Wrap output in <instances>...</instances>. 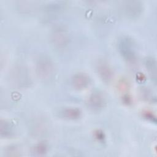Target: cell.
Returning a JSON list of instances; mask_svg holds the SVG:
<instances>
[{"instance_id":"obj_10","label":"cell","mask_w":157,"mask_h":157,"mask_svg":"<svg viewBox=\"0 0 157 157\" xmlns=\"http://www.w3.org/2000/svg\"><path fill=\"white\" fill-rule=\"evenodd\" d=\"M59 115L62 118L67 120H77L81 116V111L77 107H67L62 109L59 112Z\"/></svg>"},{"instance_id":"obj_9","label":"cell","mask_w":157,"mask_h":157,"mask_svg":"<svg viewBox=\"0 0 157 157\" xmlns=\"http://www.w3.org/2000/svg\"><path fill=\"white\" fill-rule=\"evenodd\" d=\"M18 11L23 13H31L37 11L40 7V2L32 1H18L15 2Z\"/></svg>"},{"instance_id":"obj_15","label":"cell","mask_w":157,"mask_h":157,"mask_svg":"<svg viewBox=\"0 0 157 157\" xmlns=\"http://www.w3.org/2000/svg\"><path fill=\"white\" fill-rule=\"evenodd\" d=\"M144 117L145 118H147V119H148V120H150V121H153L154 123L156 122V117L151 112L147 111V112H144Z\"/></svg>"},{"instance_id":"obj_1","label":"cell","mask_w":157,"mask_h":157,"mask_svg":"<svg viewBox=\"0 0 157 157\" xmlns=\"http://www.w3.org/2000/svg\"><path fill=\"white\" fill-rule=\"evenodd\" d=\"M35 71L40 80L43 82L51 80L55 74V66L52 58L46 55L39 56L36 61Z\"/></svg>"},{"instance_id":"obj_5","label":"cell","mask_w":157,"mask_h":157,"mask_svg":"<svg viewBox=\"0 0 157 157\" xmlns=\"http://www.w3.org/2000/svg\"><path fill=\"white\" fill-rule=\"evenodd\" d=\"M144 6L142 1L139 0L125 1L122 2L123 13L131 19L138 18L142 14Z\"/></svg>"},{"instance_id":"obj_14","label":"cell","mask_w":157,"mask_h":157,"mask_svg":"<svg viewBox=\"0 0 157 157\" xmlns=\"http://www.w3.org/2000/svg\"><path fill=\"white\" fill-rule=\"evenodd\" d=\"M47 147L45 144L40 143L35 145L33 148V152L38 156L44 155L47 153Z\"/></svg>"},{"instance_id":"obj_13","label":"cell","mask_w":157,"mask_h":157,"mask_svg":"<svg viewBox=\"0 0 157 157\" xmlns=\"http://www.w3.org/2000/svg\"><path fill=\"white\" fill-rule=\"evenodd\" d=\"M13 126L7 120L1 119L0 121V135L2 137H10L13 134Z\"/></svg>"},{"instance_id":"obj_12","label":"cell","mask_w":157,"mask_h":157,"mask_svg":"<svg viewBox=\"0 0 157 157\" xmlns=\"http://www.w3.org/2000/svg\"><path fill=\"white\" fill-rule=\"evenodd\" d=\"M145 65L151 79L156 81V61L153 56H148L145 59Z\"/></svg>"},{"instance_id":"obj_7","label":"cell","mask_w":157,"mask_h":157,"mask_svg":"<svg viewBox=\"0 0 157 157\" xmlns=\"http://www.w3.org/2000/svg\"><path fill=\"white\" fill-rule=\"evenodd\" d=\"M98 75L105 83H109L113 77V71L109 64L105 61H99L96 65Z\"/></svg>"},{"instance_id":"obj_2","label":"cell","mask_w":157,"mask_h":157,"mask_svg":"<svg viewBox=\"0 0 157 157\" xmlns=\"http://www.w3.org/2000/svg\"><path fill=\"white\" fill-rule=\"evenodd\" d=\"M118 51L122 58L128 63L136 60V51L133 40L128 36L121 37L118 42Z\"/></svg>"},{"instance_id":"obj_4","label":"cell","mask_w":157,"mask_h":157,"mask_svg":"<svg viewBox=\"0 0 157 157\" xmlns=\"http://www.w3.org/2000/svg\"><path fill=\"white\" fill-rule=\"evenodd\" d=\"M11 80L13 84L18 88H26L31 83L28 70L22 66L15 67L11 74Z\"/></svg>"},{"instance_id":"obj_6","label":"cell","mask_w":157,"mask_h":157,"mask_svg":"<svg viewBox=\"0 0 157 157\" xmlns=\"http://www.w3.org/2000/svg\"><path fill=\"white\" fill-rule=\"evenodd\" d=\"M88 107L94 111H99L105 107L106 104L104 94L99 91H93L88 98Z\"/></svg>"},{"instance_id":"obj_3","label":"cell","mask_w":157,"mask_h":157,"mask_svg":"<svg viewBox=\"0 0 157 157\" xmlns=\"http://www.w3.org/2000/svg\"><path fill=\"white\" fill-rule=\"evenodd\" d=\"M50 40L52 44L58 49L66 47L70 42L68 31L63 26H55L51 31Z\"/></svg>"},{"instance_id":"obj_11","label":"cell","mask_w":157,"mask_h":157,"mask_svg":"<svg viewBox=\"0 0 157 157\" xmlns=\"http://www.w3.org/2000/svg\"><path fill=\"white\" fill-rule=\"evenodd\" d=\"M66 6L65 1H55L48 2L44 5H42L41 7L42 10L48 13H56L61 10Z\"/></svg>"},{"instance_id":"obj_8","label":"cell","mask_w":157,"mask_h":157,"mask_svg":"<svg viewBox=\"0 0 157 157\" xmlns=\"http://www.w3.org/2000/svg\"><path fill=\"white\" fill-rule=\"evenodd\" d=\"M91 79L89 75L85 72H77L73 75L71 78L72 86L77 90L86 88L90 84Z\"/></svg>"}]
</instances>
